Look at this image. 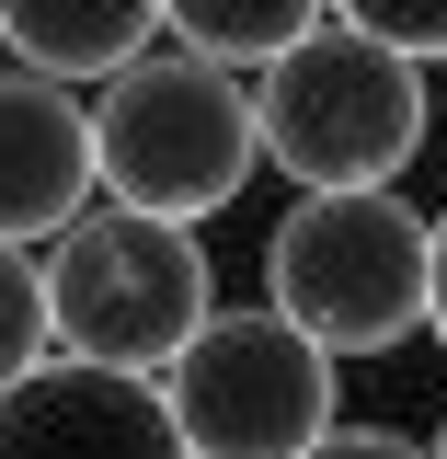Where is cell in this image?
<instances>
[{
	"mask_svg": "<svg viewBox=\"0 0 447 459\" xmlns=\"http://www.w3.org/2000/svg\"><path fill=\"white\" fill-rule=\"evenodd\" d=\"M253 161H264L253 69H229V57L150 47L92 92V184H104V207L207 230L253 184Z\"/></svg>",
	"mask_w": 447,
	"mask_h": 459,
	"instance_id": "obj_1",
	"label": "cell"
},
{
	"mask_svg": "<svg viewBox=\"0 0 447 459\" xmlns=\"http://www.w3.org/2000/svg\"><path fill=\"white\" fill-rule=\"evenodd\" d=\"M253 126H264V161L298 195H333V184H401L425 161V57L379 47L356 23H310L298 47H276L253 69Z\"/></svg>",
	"mask_w": 447,
	"mask_h": 459,
	"instance_id": "obj_2",
	"label": "cell"
},
{
	"mask_svg": "<svg viewBox=\"0 0 447 459\" xmlns=\"http://www.w3.org/2000/svg\"><path fill=\"white\" fill-rule=\"evenodd\" d=\"M47 333L81 368H126V379H161L184 333L219 310V264L184 219H138V207H81L47 253Z\"/></svg>",
	"mask_w": 447,
	"mask_h": 459,
	"instance_id": "obj_3",
	"label": "cell"
},
{
	"mask_svg": "<svg viewBox=\"0 0 447 459\" xmlns=\"http://www.w3.org/2000/svg\"><path fill=\"white\" fill-rule=\"evenodd\" d=\"M425 253H436V230L391 184L298 195L264 230V310H287L322 356H391L425 333Z\"/></svg>",
	"mask_w": 447,
	"mask_h": 459,
	"instance_id": "obj_4",
	"label": "cell"
},
{
	"mask_svg": "<svg viewBox=\"0 0 447 459\" xmlns=\"http://www.w3.org/2000/svg\"><path fill=\"white\" fill-rule=\"evenodd\" d=\"M161 402L195 459H310L344 425V356H322L264 299H219L161 368Z\"/></svg>",
	"mask_w": 447,
	"mask_h": 459,
	"instance_id": "obj_5",
	"label": "cell"
},
{
	"mask_svg": "<svg viewBox=\"0 0 447 459\" xmlns=\"http://www.w3.org/2000/svg\"><path fill=\"white\" fill-rule=\"evenodd\" d=\"M0 459H195V448H184V425H172L161 379L47 356L35 379L0 391Z\"/></svg>",
	"mask_w": 447,
	"mask_h": 459,
	"instance_id": "obj_6",
	"label": "cell"
},
{
	"mask_svg": "<svg viewBox=\"0 0 447 459\" xmlns=\"http://www.w3.org/2000/svg\"><path fill=\"white\" fill-rule=\"evenodd\" d=\"M104 184H92V104L47 69H0V241H57Z\"/></svg>",
	"mask_w": 447,
	"mask_h": 459,
	"instance_id": "obj_7",
	"label": "cell"
},
{
	"mask_svg": "<svg viewBox=\"0 0 447 459\" xmlns=\"http://www.w3.org/2000/svg\"><path fill=\"white\" fill-rule=\"evenodd\" d=\"M161 0H0V47L47 81H115L126 57H150Z\"/></svg>",
	"mask_w": 447,
	"mask_h": 459,
	"instance_id": "obj_8",
	"label": "cell"
},
{
	"mask_svg": "<svg viewBox=\"0 0 447 459\" xmlns=\"http://www.w3.org/2000/svg\"><path fill=\"white\" fill-rule=\"evenodd\" d=\"M172 47L229 57V69H264L276 47H298L310 23H333V0H161Z\"/></svg>",
	"mask_w": 447,
	"mask_h": 459,
	"instance_id": "obj_9",
	"label": "cell"
},
{
	"mask_svg": "<svg viewBox=\"0 0 447 459\" xmlns=\"http://www.w3.org/2000/svg\"><path fill=\"white\" fill-rule=\"evenodd\" d=\"M47 356H57V333H47V264H35L23 241H0V391L35 379Z\"/></svg>",
	"mask_w": 447,
	"mask_h": 459,
	"instance_id": "obj_10",
	"label": "cell"
},
{
	"mask_svg": "<svg viewBox=\"0 0 447 459\" xmlns=\"http://www.w3.org/2000/svg\"><path fill=\"white\" fill-rule=\"evenodd\" d=\"M333 23H356V35H379V47H401V57H425V69L447 57V0H333Z\"/></svg>",
	"mask_w": 447,
	"mask_h": 459,
	"instance_id": "obj_11",
	"label": "cell"
},
{
	"mask_svg": "<svg viewBox=\"0 0 447 459\" xmlns=\"http://www.w3.org/2000/svg\"><path fill=\"white\" fill-rule=\"evenodd\" d=\"M310 459H425V448H413L401 425H333V437H322Z\"/></svg>",
	"mask_w": 447,
	"mask_h": 459,
	"instance_id": "obj_12",
	"label": "cell"
},
{
	"mask_svg": "<svg viewBox=\"0 0 447 459\" xmlns=\"http://www.w3.org/2000/svg\"><path fill=\"white\" fill-rule=\"evenodd\" d=\"M425 230H436V253H425V333L447 344V207H436Z\"/></svg>",
	"mask_w": 447,
	"mask_h": 459,
	"instance_id": "obj_13",
	"label": "cell"
},
{
	"mask_svg": "<svg viewBox=\"0 0 447 459\" xmlns=\"http://www.w3.org/2000/svg\"><path fill=\"white\" fill-rule=\"evenodd\" d=\"M425 459H447V413H436V437H425Z\"/></svg>",
	"mask_w": 447,
	"mask_h": 459,
	"instance_id": "obj_14",
	"label": "cell"
}]
</instances>
